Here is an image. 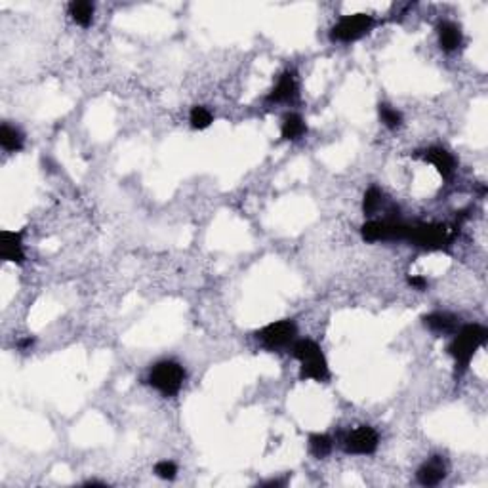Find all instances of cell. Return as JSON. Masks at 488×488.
Here are the masks:
<instances>
[{"mask_svg": "<svg viewBox=\"0 0 488 488\" xmlns=\"http://www.w3.org/2000/svg\"><path fill=\"white\" fill-rule=\"evenodd\" d=\"M424 157H426L427 162H431L433 166L437 168V172H439L443 178H450V175L454 174L456 161H454V157L448 153L447 149H443V147H431V149H427Z\"/></svg>", "mask_w": 488, "mask_h": 488, "instance_id": "cell-11", "label": "cell"}, {"mask_svg": "<svg viewBox=\"0 0 488 488\" xmlns=\"http://www.w3.org/2000/svg\"><path fill=\"white\" fill-rule=\"evenodd\" d=\"M212 113L206 109V107H203V105H196V107H193L191 109V115H189V122H191V126L195 128V130H204V128H208L210 124H212Z\"/></svg>", "mask_w": 488, "mask_h": 488, "instance_id": "cell-20", "label": "cell"}, {"mask_svg": "<svg viewBox=\"0 0 488 488\" xmlns=\"http://www.w3.org/2000/svg\"><path fill=\"white\" fill-rule=\"evenodd\" d=\"M334 448V440L324 433H313L309 435V450L315 458H326L328 454Z\"/></svg>", "mask_w": 488, "mask_h": 488, "instance_id": "cell-17", "label": "cell"}, {"mask_svg": "<svg viewBox=\"0 0 488 488\" xmlns=\"http://www.w3.org/2000/svg\"><path fill=\"white\" fill-rule=\"evenodd\" d=\"M416 477H418L419 485H424V487H437V485L447 477V466H445L443 458L433 456L431 460L426 461V464L418 469Z\"/></svg>", "mask_w": 488, "mask_h": 488, "instance_id": "cell-10", "label": "cell"}, {"mask_svg": "<svg viewBox=\"0 0 488 488\" xmlns=\"http://www.w3.org/2000/svg\"><path fill=\"white\" fill-rule=\"evenodd\" d=\"M408 243L427 248V250H443L450 244L452 235L448 233L447 225L440 224H414L408 229Z\"/></svg>", "mask_w": 488, "mask_h": 488, "instance_id": "cell-4", "label": "cell"}, {"mask_svg": "<svg viewBox=\"0 0 488 488\" xmlns=\"http://www.w3.org/2000/svg\"><path fill=\"white\" fill-rule=\"evenodd\" d=\"M155 473L159 475L161 479L172 481V479L175 477V473H178V466H175L174 461L162 460V461H159L157 466H155Z\"/></svg>", "mask_w": 488, "mask_h": 488, "instance_id": "cell-21", "label": "cell"}, {"mask_svg": "<svg viewBox=\"0 0 488 488\" xmlns=\"http://www.w3.org/2000/svg\"><path fill=\"white\" fill-rule=\"evenodd\" d=\"M265 487H282V485H286V481L282 479V481H279V479H273V481H267L264 482Z\"/></svg>", "mask_w": 488, "mask_h": 488, "instance_id": "cell-24", "label": "cell"}, {"mask_svg": "<svg viewBox=\"0 0 488 488\" xmlns=\"http://www.w3.org/2000/svg\"><path fill=\"white\" fill-rule=\"evenodd\" d=\"M69 14L73 15V20L77 21L80 27H88L94 20V4L88 0H77L71 2Z\"/></svg>", "mask_w": 488, "mask_h": 488, "instance_id": "cell-16", "label": "cell"}, {"mask_svg": "<svg viewBox=\"0 0 488 488\" xmlns=\"http://www.w3.org/2000/svg\"><path fill=\"white\" fill-rule=\"evenodd\" d=\"M185 382V370L175 361H161L149 372V384L161 391L164 397H174Z\"/></svg>", "mask_w": 488, "mask_h": 488, "instance_id": "cell-3", "label": "cell"}, {"mask_svg": "<svg viewBox=\"0 0 488 488\" xmlns=\"http://www.w3.org/2000/svg\"><path fill=\"white\" fill-rule=\"evenodd\" d=\"M0 145L8 153H17L23 147V136H21L20 130H15V128L4 122L0 126Z\"/></svg>", "mask_w": 488, "mask_h": 488, "instance_id": "cell-15", "label": "cell"}, {"mask_svg": "<svg viewBox=\"0 0 488 488\" xmlns=\"http://www.w3.org/2000/svg\"><path fill=\"white\" fill-rule=\"evenodd\" d=\"M460 319L454 317L450 313H431L424 317V322L426 326L433 332H439V334H456L458 332V326H460Z\"/></svg>", "mask_w": 488, "mask_h": 488, "instance_id": "cell-12", "label": "cell"}, {"mask_svg": "<svg viewBox=\"0 0 488 488\" xmlns=\"http://www.w3.org/2000/svg\"><path fill=\"white\" fill-rule=\"evenodd\" d=\"M296 332L298 328L294 324V321H277L267 324L265 328H261L256 338H258L261 345L271 351H277V349L288 347L290 343H294L296 340Z\"/></svg>", "mask_w": 488, "mask_h": 488, "instance_id": "cell-6", "label": "cell"}, {"mask_svg": "<svg viewBox=\"0 0 488 488\" xmlns=\"http://www.w3.org/2000/svg\"><path fill=\"white\" fill-rule=\"evenodd\" d=\"M384 204V193L378 187H370L363 196V212L366 216H374Z\"/></svg>", "mask_w": 488, "mask_h": 488, "instance_id": "cell-18", "label": "cell"}, {"mask_svg": "<svg viewBox=\"0 0 488 488\" xmlns=\"http://www.w3.org/2000/svg\"><path fill=\"white\" fill-rule=\"evenodd\" d=\"M0 256L12 264H23L25 254H23V243H21V233L15 231H2L0 233Z\"/></svg>", "mask_w": 488, "mask_h": 488, "instance_id": "cell-9", "label": "cell"}, {"mask_svg": "<svg viewBox=\"0 0 488 488\" xmlns=\"http://www.w3.org/2000/svg\"><path fill=\"white\" fill-rule=\"evenodd\" d=\"M292 355L300 361V378L301 380H315V382H326L330 378L328 363L322 355L321 345L309 338L298 340L292 343Z\"/></svg>", "mask_w": 488, "mask_h": 488, "instance_id": "cell-2", "label": "cell"}, {"mask_svg": "<svg viewBox=\"0 0 488 488\" xmlns=\"http://www.w3.org/2000/svg\"><path fill=\"white\" fill-rule=\"evenodd\" d=\"M374 27V17L368 14L345 15L330 29V41L334 42H353L359 41L361 36L370 33Z\"/></svg>", "mask_w": 488, "mask_h": 488, "instance_id": "cell-5", "label": "cell"}, {"mask_svg": "<svg viewBox=\"0 0 488 488\" xmlns=\"http://www.w3.org/2000/svg\"><path fill=\"white\" fill-rule=\"evenodd\" d=\"M307 132V124L306 120L301 119L298 113H290V115H286L285 120H282V126H280V134H282V138L285 140H300V138H303Z\"/></svg>", "mask_w": 488, "mask_h": 488, "instance_id": "cell-14", "label": "cell"}, {"mask_svg": "<svg viewBox=\"0 0 488 488\" xmlns=\"http://www.w3.org/2000/svg\"><path fill=\"white\" fill-rule=\"evenodd\" d=\"M298 96V82H296V75L286 71L279 77L275 88L271 90V94L267 96V101L269 103H288L292 101L294 98Z\"/></svg>", "mask_w": 488, "mask_h": 488, "instance_id": "cell-8", "label": "cell"}, {"mask_svg": "<svg viewBox=\"0 0 488 488\" xmlns=\"http://www.w3.org/2000/svg\"><path fill=\"white\" fill-rule=\"evenodd\" d=\"M437 31H439L440 48L445 50V52H454V50L460 48L461 42H464V36H461L460 27H458L456 23H452V21H443V23H439Z\"/></svg>", "mask_w": 488, "mask_h": 488, "instance_id": "cell-13", "label": "cell"}, {"mask_svg": "<svg viewBox=\"0 0 488 488\" xmlns=\"http://www.w3.org/2000/svg\"><path fill=\"white\" fill-rule=\"evenodd\" d=\"M33 343H35V340H33V338H25V340H21L20 342V349L33 347Z\"/></svg>", "mask_w": 488, "mask_h": 488, "instance_id": "cell-23", "label": "cell"}, {"mask_svg": "<svg viewBox=\"0 0 488 488\" xmlns=\"http://www.w3.org/2000/svg\"><path fill=\"white\" fill-rule=\"evenodd\" d=\"M408 285L416 290H426L427 288V280L424 277H408Z\"/></svg>", "mask_w": 488, "mask_h": 488, "instance_id": "cell-22", "label": "cell"}, {"mask_svg": "<svg viewBox=\"0 0 488 488\" xmlns=\"http://www.w3.org/2000/svg\"><path fill=\"white\" fill-rule=\"evenodd\" d=\"M378 443H380V437H378L376 429H372L370 426L357 427L353 431H349L342 440L345 452L357 454V456H368V454L376 452Z\"/></svg>", "mask_w": 488, "mask_h": 488, "instance_id": "cell-7", "label": "cell"}, {"mask_svg": "<svg viewBox=\"0 0 488 488\" xmlns=\"http://www.w3.org/2000/svg\"><path fill=\"white\" fill-rule=\"evenodd\" d=\"M487 338L488 330L481 324H466V326L458 328V332L454 334L452 343L448 345V353L452 355L454 363H456L458 376H461L468 370L477 349L485 345Z\"/></svg>", "mask_w": 488, "mask_h": 488, "instance_id": "cell-1", "label": "cell"}, {"mask_svg": "<svg viewBox=\"0 0 488 488\" xmlns=\"http://www.w3.org/2000/svg\"><path fill=\"white\" fill-rule=\"evenodd\" d=\"M380 119H382V122H384L389 130H397V128H401V124H403V115H401V111H397L395 107H391V105L387 103H380Z\"/></svg>", "mask_w": 488, "mask_h": 488, "instance_id": "cell-19", "label": "cell"}]
</instances>
